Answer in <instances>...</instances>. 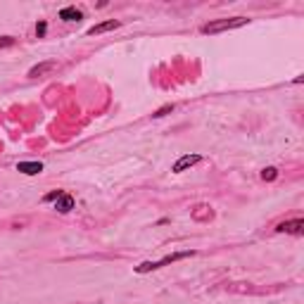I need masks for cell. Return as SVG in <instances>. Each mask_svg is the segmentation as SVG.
<instances>
[{"mask_svg": "<svg viewBox=\"0 0 304 304\" xmlns=\"http://www.w3.org/2000/svg\"><path fill=\"white\" fill-rule=\"evenodd\" d=\"M247 17H228V19H216V21H209L200 29L202 34H221V31H231V29H238V27H245L247 24Z\"/></svg>", "mask_w": 304, "mask_h": 304, "instance_id": "6da1fadb", "label": "cell"}, {"mask_svg": "<svg viewBox=\"0 0 304 304\" xmlns=\"http://www.w3.org/2000/svg\"><path fill=\"white\" fill-rule=\"evenodd\" d=\"M195 252H179V255H169L164 257V259H159V262H143L136 266V271L138 273H147V271H157L162 269V266H166V264H173V262H179V259H186V257H193Z\"/></svg>", "mask_w": 304, "mask_h": 304, "instance_id": "7a4b0ae2", "label": "cell"}, {"mask_svg": "<svg viewBox=\"0 0 304 304\" xmlns=\"http://www.w3.org/2000/svg\"><path fill=\"white\" fill-rule=\"evenodd\" d=\"M200 162H202L200 155H183V157L173 164V173L186 171V169H190V166H195V164H200Z\"/></svg>", "mask_w": 304, "mask_h": 304, "instance_id": "3957f363", "label": "cell"}, {"mask_svg": "<svg viewBox=\"0 0 304 304\" xmlns=\"http://www.w3.org/2000/svg\"><path fill=\"white\" fill-rule=\"evenodd\" d=\"M276 231H278V233L302 235L304 233V221H302V219H295V221H283V223H278Z\"/></svg>", "mask_w": 304, "mask_h": 304, "instance_id": "277c9868", "label": "cell"}, {"mask_svg": "<svg viewBox=\"0 0 304 304\" xmlns=\"http://www.w3.org/2000/svg\"><path fill=\"white\" fill-rule=\"evenodd\" d=\"M17 171L27 173V176H36V173L43 171V164L41 162H19V164H17Z\"/></svg>", "mask_w": 304, "mask_h": 304, "instance_id": "5b68a950", "label": "cell"}, {"mask_svg": "<svg viewBox=\"0 0 304 304\" xmlns=\"http://www.w3.org/2000/svg\"><path fill=\"white\" fill-rule=\"evenodd\" d=\"M121 24H119L117 19H110V21H103V24H97V27H90L88 29V36H97V34H105V31H112V29H119Z\"/></svg>", "mask_w": 304, "mask_h": 304, "instance_id": "8992f818", "label": "cell"}, {"mask_svg": "<svg viewBox=\"0 0 304 304\" xmlns=\"http://www.w3.org/2000/svg\"><path fill=\"white\" fill-rule=\"evenodd\" d=\"M57 212H62V214H67V212H71L74 209V197L67 193H62L60 197H57V205H55Z\"/></svg>", "mask_w": 304, "mask_h": 304, "instance_id": "52a82bcc", "label": "cell"}, {"mask_svg": "<svg viewBox=\"0 0 304 304\" xmlns=\"http://www.w3.org/2000/svg\"><path fill=\"white\" fill-rule=\"evenodd\" d=\"M60 19H64V21H81L83 14H81V10H76V7H64V10H60Z\"/></svg>", "mask_w": 304, "mask_h": 304, "instance_id": "ba28073f", "label": "cell"}, {"mask_svg": "<svg viewBox=\"0 0 304 304\" xmlns=\"http://www.w3.org/2000/svg\"><path fill=\"white\" fill-rule=\"evenodd\" d=\"M53 69H57V62H43V64H38V67H34V69L29 71V76L36 79V76H43V74H48V71H53Z\"/></svg>", "mask_w": 304, "mask_h": 304, "instance_id": "9c48e42d", "label": "cell"}, {"mask_svg": "<svg viewBox=\"0 0 304 304\" xmlns=\"http://www.w3.org/2000/svg\"><path fill=\"white\" fill-rule=\"evenodd\" d=\"M262 179H264V181H273V179H276V169H273V166H269V169H264Z\"/></svg>", "mask_w": 304, "mask_h": 304, "instance_id": "30bf717a", "label": "cell"}, {"mask_svg": "<svg viewBox=\"0 0 304 304\" xmlns=\"http://www.w3.org/2000/svg\"><path fill=\"white\" fill-rule=\"evenodd\" d=\"M171 110H173V105H166V107H162V110H157V112H155L152 117H164L166 112H171Z\"/></svg>", "mask_w": 304, "mask_h": 304, "instance_id": "8fae6325", "label": "cell"}, {"mask_svg": "<svg viewBox=\"0 0 304 304\" xmlns=\"http://www.w3.org/2000/svg\"><path fill=\"white\" fill-rule=\"evenodd\" d=\"M5 45H14V38H10V36L0 38V48H5Z\"/></svg>", "mask_w": 304, "mask_h": 304, "instance_id": "7c38bea8", "label": "cell"}, {"mask_svg": "<svg viewBox=\"0 0 304 304\" xmlns=\"http://www.w3.org/2000/svg\"><path fill=\"white\" fill-rule=\"evenodd\" d=\"M36 34H38V36H43V34H45V21H41V24L36 27Z\"/></svg>", "mask_w": 304, "mask_h": 304, "instance_id": "4fadbf2b", "label": "cell"}]
</instances>
